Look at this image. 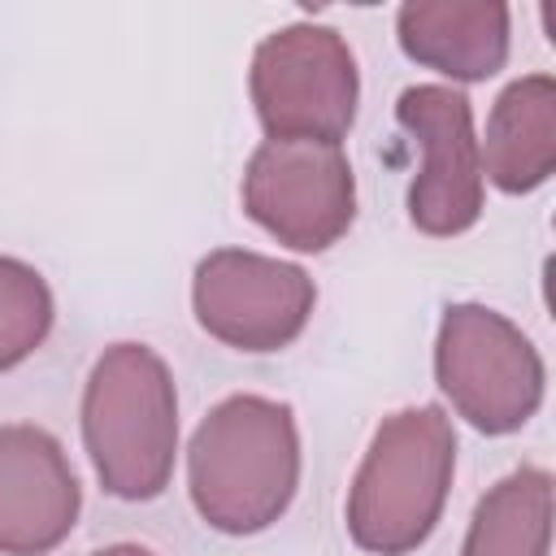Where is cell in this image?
I'll list each match as a JSON object with an SVG mask.
<instances>
[{"label":"cell","mask_w":556,"mask_h":556,"mask_svg":"<svg viewBox=\"0 0 556 556\" xmlns=\"http://www.w3.org/2000/svg\"><path fill=\"white\" fill-rule=\"evenodd\" d=\"M547 547L552 473L539 465H521L478 500L460 556H547Z\"/></svg>","instance_id":"12"},{"label":"cell","mask_w":556,"mask_h":556,"mask_svg":"<svg viewBox=\"0 0 556 556\" xmlns=\"http://www.w3.org/2000/svg\"><path fill=\"white\" fill-rule=\"evenodd\" d=\"M91 556H156L152 547H139V543H113V547H100Z\"/></svg>","instance_id":"14"},{"label":"cell","mask_w":556,"mask_h":556,"mask_svg":"<svg viewBox=\"0 0 556 556\" xmlns=\"http://www.w3.org/2000/svg\"><path fill=\"white\" fill-rule=\"evenodd\" d=\"M395 35L408 61L452 83H482L508 61V4L413 0L395 13Z\"/></svg>","instance_id":"10"},{"label":"cell","mask_w":556,"mask_h":556,"mask_svg":"<svg viewBox=\"0 0 556 556\" xmlns=\"http://www.w3.org/2000/svg\"><path fill=\"white\" fill-rule=\"evenodd\" d=\"M83 486L65 447L30 421L0 426V556H48L78 521Z\"/></svg>","instance_id":"9"},{"label":"cell","mask_w":556,"mask_h":556,"mask_svg":"<svg viewBox=\"0 0 556 556\" xmlns=\"http://www.w3.org/2000/svg\"><path fill=\"white\" fill-rule=\"evenodd\" d=\"M434 382L482 434L521 430L543 404V356L530 334L486 304H452L434 339Z\"/></svg>","instance_id":"4"},{"label":"cell","mask_w":556,"mask_h":556,"mask_svg":"<svg viewBox=\"0 0 556 556\" xmlns=\"http://www.w3.org/2000/svg\"><path fill=\"white\" fill-rule=\"evenodd\" d=\"M248 87L269 139L339 143L356 122L361 74L334 26L291 22L269 30L252 52Z\"/></svg>","instance_id":"5"},{"label":"cell","mask_w":556,"mask_h":556,"mask_svg":"<svg viewBox=\"0 0 556 556\" xmlns=\"http://www.w3.org/2000/svg\"><path fill=\"white\" fill-rule=\"evenodd\" d=\"M83 447L117 500H156L178 460V391L148 343H113L83 387Z\"/></svg>","instance_id":"2"},{"label":"cell","mask_w":556,"mask_h":556,"mask_svg":"<svg viewBox=\"0 0 556 556\" xmlns=\"http://www.w3.org/2000/svg\"><path fill=\"white\" fill-rule=\"evenodd\" d=\"M243 213L295 252H326L356 217V174L339 143L265 139L243 169Z\"/></svg>","instance_id":"6"},{"label":"cell","mask_w":556,"mask_h":556,"mask_svg":"<svg viewBox=\"0 0 556 556\" xmlns=\"http://www.w3.org/2000/svg\"><path fill=\"white\" fill-rule=\"evenodd\" d=\"M456 473V430L439 404H417L382 417L361 469L348 486V534L361 552H417L447 504Z\"/></svg>","instance_id":"3"},{"label":"cell","mask_w":556,"mask_h":556,"mask_svg":"<svg viewBox=\"0 0 556 556\" xmlns=\"http://www.w3.org/2000/svg\"><path fill=\"white\" fill-rule=\"evenodd\" d=\"M395 122L421 148V165L408 182V217L421 235L452 239L482 217V161L478 130L465 91L443 83L404 87Z\"/></svg>","instance_id":"8"},{"label":"cell","mask_w":556,"mask_h":556,"mask_svg":"<svg viewBox=\"0 0 556 556\" xmlns=\"http://www.w3.org/2000/svg\"><path fill=\"white\" fill-rule=\"evenodd\" d=\"M482 178L504 195H526L543 187L556 169V83L552 74H526L508 83L478 139Z\"/></svg>","instance_id":"11"},{"label":"cell","mask_w":556,"mask_h":556,"mask_svg":"<svg viewBox=\"0 0 556 556\" xmlns=\"http://www.w3.org/2000/svg\"><path fill=\"white\" fill-rule=\"evenodd\" d=\"M317 304L313 278L278 256L217 248L195 265L191 308L204 334L235 352H278L308 326Z\"/></svg>","instance_id":"7"},{"label":"cell","mask_w":556,"mask_h":556,"mask_svg":"<svg viewBox=\"0 0 556 556\" xmlns=\"http://www.w3.org/2000/svg\"><path fill=\"white\" fill-rule=\"evenodd\" d=\"M52 317L56 304L43 274L17 256H0V374L43 348Z\"/></svg>","instance_id":"13"},{"label":"cell","mask_w":556,"mask_h":556,"mask_svg":"<svg viewBox=\"0 0 556 556\" xmlns=\"http://www.w3.org/2000/svg\"><path fill=\"white\" fill-rule=\"evenodd\" d=\"M300 486V426L291 404L230 395L195 426L187 491L204 526L222 534L269 530Z\"/></svg>","instance_id":"1"}]
</instances>
